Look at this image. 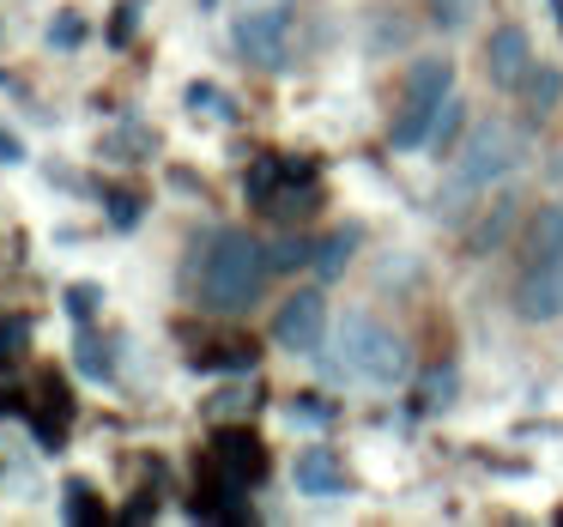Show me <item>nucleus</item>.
Masks as SVG:
<instances>
[{
	"instance_id": "1",
	"label": "nucleus",
	"mask_w": 563,
	"mask_h": 527,
	"mask_svg": "<svg viewBox=\"0 0 563 527\" xmlns=\"http://www.w3.org/2000/svg\"><path fill=\"white\" fill-rule=\"evenodd\" d=\"M267 285V249L255 243L249 231H219L207 237V255H200L195 292L212 316H243L249 304Z\"/></svg>"
},
{
	"instance_id": "2",
	"label": "nucleus",
	"mask_w": 563,
	"mask_h": 527,
	"mask_svg": "<svg viewBox=\"0 0 563 527\" xmlns=\"http://www.w3.org/2000/svg\"><path fill=\"white\" fill-rule=\"evenodd\" d=\"M521 164H527V128L478 122L473 134L454 146L449 183H442V212H454V200H461V195H478V188H490V183H509Z\"/></svg>"
},
{
	"instance_id": "3",
	"label": "nucleus",
	"mask_w": 563,
	"mask_h": 527,
	"mask_svg": "<svg viewBox=\"0 0 563 527\" xmlns=\"http://www.w3.org/2000/svg\"><path fill=\"white\" fill-rule=\"evenodd\" d=\"M340 352H345V376L369 382V388L406 382V340L369 309H345L340 316Z\"/></svg>"
},
{
	"instance_id": "4",
	"label": "nucleus",
	"mask_w": 563,
	"mask_h": 527,
	"mask_svg": "<svg viewBox=\"0 0 563 527\" xmlns=\"http://www.w3.org/2000/svg\"><path fill=\"white\" fill-rule=\"evenodd\" d=\"M454 91V62L449 55H418L406 74V98H400V122H394V146L418 152L430 134V116L442 110V98Z\"/></svg>"
},
{
	"instance_id": "5",
	"label": "nucleus",
	"mask_w": 563,
	"mask_h": 527,
	"mask_svg": "<svg viewBox=\"0 0 563 527\" xmlns=\"http://www.w3.org/2000/svg\"><path fill=\"white\" fill-rule=\"evenodd\" d=\"M236 50L249 67H291V13L285 7H255L236 19Z\"/></svg>"
},
{
	"instance_id": "6",
	"label": "nucleus",
	"mask_w": 563,
	"mask_h": 527,
	"mask_svg": "<svg viewBox=\"0 0 563 527\" xmlns=\"http://www.w3.org/2000/svg\"><path fill=\"white\" fill-rule=\"evenodd\" d=\"M321 333H328V304H321V292L285 297L279 316H273V345H279V352L316 358L321 352Z\"/></svg>"
},
{
	"instance_id": "7",
	"label": "nucleus",
	"mask_w": 563,
	"mask_h": 527,
	"mask_svg": "<svg viewBox=\"0 0 563 527\" xmlns=\"http://www.w3.org/2000/svg\"><path fill=\"white\" fill-rule=\"evenodd\" d=\"M509 304L521 321H558L563 316V261H521Z\"/></svg>"
},
{
	"instance_id": "8",
	"label": "nucleus",
	"mask_w": 563,
	"mask_h": 527,
	"mask_svg": "<svg viewBox=\"0 0 563 527\" xmlns=\"http://www.w3.org/2000/svg\"><path fill=\"white\" fill-rule=\"evenodd\" d=\"M212 461H219V473L236 479V485H261V479H267V449H261V437L243 425L212 437Z\"/></svg>"
},
{
	"instance_id": "9",
	"label": "nucleus",
	"mask_w": 563,
	"mask_h": 527,
	"mask_svg": "<svg viewBox=\"0 0 563 527\" xmlns=\"http://www.w3.org/2000/svg\"><path fill=\"white\" fill-rule=\"evenodd\" d=\"M533 74V43H527L521 25H503L490 31V79L503 91H521V79Z\"/></svg>"
},
{
	"instance_id": "10",
	"label": "nucleus",
	"mask_w": 563,
	"mask_h": 527,
	"mask_svg": "<svg viewBox=\"0 0 563 527\" xmlns=\"http://www.w3.org/2000/svg\"><path fill=\"white\" fill-rule=\"evenodd\" d=\"M297 485H303V497H345V491H352V473L340 466L333 449H309L303 461H297Z\"/></svg>"
},
{
	"instance_id": "11",
	"label": "nucleus",
	"mask_w": 563,
	"mask_h": 527,
	"mask_svg": "<svg viewBox=\"0 0 563 527\" xmlns=\"http://www.w3.org/2000/svg\"><path fill=\"white\" fill-rule=\"evenodd\" d=\"M521 261H563V207H539L533 219H527Z\"/></svg>"
},
{
	"instance_id": "12",
	"label": "nucleus",
	"mask_w": 563,
	"mask_h": 527,
	"mask_svg": "<svg viewBox=\"0 0 563 527\" xmlns=\"http://www.w3.org/2000/svg\"><path fill=\"white\" fill-rule=\"evenodd\" d=\"M352 249H357V231H333L328 243L316 249V261H309V267L321 273V285H333L345 267H352Z\"/></svg>"
},
{
	"instance_id": "13",
	"label": "nucleus",
	"mask_w": 563,
	"mask_h": 527,
	"mask_svg": "<svg viewBox=\"0 0 563 527\" xmlns=\"http://www.w3.org/2000/svg\"><path fill=\"white\" fill-rule=\"evenodd\" d=\"M521 86H527V116H533V122H545L551 103H558V91H563V74H558V67H533Z\"/></svg>"
},
{
	"instance_id": "14",
	"label": "nucleus",
	"mask_w": 563,
	"mask_h": 527,
	"mask_svg": "<svg viewBox=\"0 0 563 527\" xmlns=\"http://www.w3.org/2000/svg\"><path fill=\"white\" fill-rule=\"evenodd\" d=\"M279 158H261L255 171H249V200H255V212H273V200H279Z\"/></svg>"
},
{
	"instance_id": "15",
	"label": "nucleus",
	"mask_w": 563,
	"mask_h": 527,
	"mask_svg": "<svg viewBox=\"0 0 563 527\" xmlns=\"http://www.w3.org/2000/svg\"><path fill=\"white\" fill-rule=\"evenodd\" d=\"M62 515H67V521H86V527H98V521H103V503H98V491H91V485H79V479H74V485L62 491Z\"/></svg>"
},
{
	"instance_id": "16",
	"label": "nucleus",
	"mask_w": 563,
	"mask_h": 527,
	"mask_svg": "<svg viewBox=\"0 0 563 527\" xmlns=\"http://www.w3.org/2000/svg\"><path fill=\"white\" fill-rule=\"evenodd\" d=\"M424 13H430L437 31H466L473 13H478V0H424Z\"/></svg>"
},
{
	"instance_id": "17",
	"label": "nucleus",
	"mask_w": 563,
	"mask_h": 527,
	"mask_svg": "<svg viewBox=\"0 0 563 527\" xmlns=\"http://www.w3.org/2000/svg\"><path fill=\"white\" fill-rule=\"evenodd\" d=\"M509 219H515L509 207H497V212H490V219L478 224L473 237H466V255H497V243H503V237H509Z\"/></svg>"
},
{
	"instance_id": "18",
	"label": "nucleus",
	"mask_w": 563,
	"mask_h": 527,
	"mask_svg": "<svg viewBox=\"0 0 563 527\" xmlns=\"http://www.w3.org/2000/svg\"><path fill=\"white\" fill-rule=\"evenodd\" d=\"M461 110H466V103L449 91V98H442V110L430 116V134H424V146H430V152H449V134L461 128Z\"/></svg>"
},
{
	"instance_id": "19",
	"label": "nucleus",
	"mask_w": 563,
	"mask_h": 527,
	"mask_svg": "<svg viewBox=\"0 0 563 527\" xmlns=\"http://www.w3.org/2000/svg\"><path fill=\"white\" fill-rule=\"evenodd\" d=\"M309 261H316V249L297 243V237H285V243L267 249V267H273V273H297V267H309Z\"/></svg>"
},
{
	"instance_id": "20",
	"label": "nucleus",
	"mask_w": 563,
	"mask_h": 527,
	"mask_svg": "<svg viewBox=\"0 0 563 527\" xmlns=\"http://www.w3.org/2000/svg\"><path fill=\"white\" fill-rule=\"evenodd\" d=\"M98 304H103V292H98V285H67V316H74V321H91V316H98Z\"/></svg>"
},
{
	"instance_id": "21",
	"label": "nucleus",
	"mask_w": 563,
	"mask_h": 527,
	"mask_svg": "<svg viewBox=\"0 0 563 527\" xmlns=\"http://www.w3.org/2000/svg\"><path fill=\"white\" fill-rule=\"evenodd\" d=\"M49 43H55V50H74V43H86V19H79V13H55V19H49Z\"/></svg>"
},
{
	"instance_id": "22",
	"label": "nucleus",
	"mask_w": 563,
	"mask_h": 527,
	"mask_svg": "<svg viewBox=\"0 0 563 527\" xmlns=\"http://www.w3.org/2000/svg\"><path fill=\"white\" fill-rule=\"evenodd\" d=\"M74 364L86 370L91 382H110V358H103V345L98 340H79V352H74Z\"/></svg>"
},
{
	"instance_id": "23",
	"label": "nucleus",
	"mask_w": 563,
	"mask_h": 527,
	"mask_svg": "<svg viewBox=\"0 0 563 527\" xmlns=\"http://www.w3.org/2000/svg\"><path fill=\"white\" fill-rule=\"evenodd\" d=\"M188 103H195L200 116H224V122H231V98H224V91H212V86H188Z\"/></svg>"
},
{
	"instance_id": "24",
	"label": "nucleus",
	"mask_w": 563,
	"mask_h": 527,
	"mask_svg": "<svg viewBox=\"0 0 563 527\" xmlns=\"http://www.w3.org/2000/svg\"><path fill=\"white\" fill-rule=\"evenodd\" d=\"M31 340V321L25 316H7L0 321V364H7V358H19V345Z\"/></svg>"
},
{
	"instance_id": "25",
	"label": "nucleus",
	"mask_w": 563,
	"mask_h": 527,
	"mask_svg": "<svg viewBox=\"0 0 563 527\" xmlns=\"http://www.w3.org/2000/svg\"><path fill=\"white\" fill-rule=\"evenodd\" d=\"M110 224H115V231H134V224H140V200L134 195H110Z\"/></svg>"
},
{
	"instance_id": "26",
	"label": "nucleus",
	"mask_w": 563,
	"mask_h": 527,
	"mask_svg": "<svg viewBox=\"0 0 563 527\" xmlns=\"http://www.w3.org/2000/svg\"><path fill=\"white\" fill-rule=\"evenodd\" d=\"M128 37H134V7H115V19H110V43L122 50Z\"/></svg>"
},
{
	"instance_id": "27",
	"label": "nucleus",
	"mask_w": 563,
	"mask_h": 527,
	"mask_svg": "<svg viewBox=\"0 0 563 527\" xmlns=\"http://www.w3.org/2000/svg\"><path fill=\"white\" fill-rule=\"evenodd\" d=\"M297 413H303V418H321V425H328V418H333V400H316V394H303V406H297Z\"/></svg>"
}]
</instances>
